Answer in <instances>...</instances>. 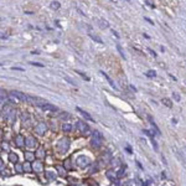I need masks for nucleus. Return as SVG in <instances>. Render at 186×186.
Listing matches in <instances>:
<instances>
[{
	"instance_id": "nucleus-1",
	"label": "nucleus",
	"mask_w": 186,
	"mask_h": 186,
	"mask_svg": "<svg viewBox=\"0 0 186 186\" xmlns=\"http://www.w3.org/2000/svg\"><path fill=\"white\" fill-rule=\"evenodd\" d=\"M69 145H71V142H69L68 138H62L60 139V142L57 143V151L58 154H66L69 149Z\"/></svg>"
},
{
	"instance_id": "nucleus-2",
	"label": "nucleus",
	"mask_w": 186,
	"mask_h": 186,
	"mask_svg": "<svg viewBox=\"0 0 186 186\" xmlns=\"http://www.w3.org/2000/svg\"><path fill=\"white\" fill-rule=\"evenodd\" d=\"M102 143H103V135H102V133H99L98 130H94L92 133V140H91L92 146L94 149H99L102 146Z\"/></svg>"
},
{
	"instance_id": "nucleus-3",
	"label": "nucleus",
	"mask_w": 186,
	"mask_h": 186,
	"mask_svg": "<svg viewBox=\"0 0 186 186\" xmlns=\"http://www.w3.org/2000/svg\"><path fill=\"white\" fill-rule=\"evenodd\" d=\"M3 115L5 117V119L8 120L9 123H14L15 122V118H16V113H15V110H12L10 107H8L5 105V108H3Z\"/></svg>"
},
{
	"instance_id": "nucleus-4",
	"label": "nucleus",
	"mask_w": 186,
	"mask_h": 186,
	"mask_svg": "<svg viewBox=\"0 0 186 186\" xmlns=\"http://www.w3.org/2000/svg\"><path fill=\"white\" fill-rule=\"evenodd\" d=\"M76 164H77V166L85 169V167H87L91 164V160H90V158L86 155H80V156H77V159H76Z\"/></svg>"
},
{
	"instance_id": "nucleus-5",
	"label": "nucleus",
	"mask_w": 186,
	"mask_h": 186,
	"mask_svg": "<svg viewBox=\"0 0 186 186\" xmlns=\"http://www.w3.org/2000/svg\"><path fill=\"white\" fill-rule=\"evenodd\" d=\"M76 128L80 130L81 133H83V134H90V132H91V129H90V127H88V124L87 123H85V122H82V120H77V123H76Z\"/></svg>"
},
{
	"instance_id": "nucleus-6",
	"label": "nucleus",
	"mask_w": 186,
	"mask_h": 186,
	"mask_svg": "<svg viewBox=\"0 0 186 186\" xmlns=\"http://www.w3.org/2000/svg\"><path fill=\"white\" fill-rule=\"evenodd\" d=\"M10 96L14 97V98L17 99V101H21V102H27V98H29V96H26L25 93L19 92V91H11Z\"/></svg>"
},
{
	"instance_id": "nucleus-7",
	"label": "nucleus",
	"mask_w": 186,
	"mask_h": 186,
	"mask_svg": "<svg viewBox=\"0 0 186 186\" xmlns=\"http://www.w3.org/2000/svg\"><path fill=\"white\" fill-rule=\"evenodd\" d=\"M35 132H36V134H39V135H44V134L47 132V125H46V123L39 122L35 125Z\"/></svg>"
},
{
	"instance_id": "nucleus-8",
	"label": "nucleus",
	"mask_w": 186,
	"mask_h": 186,
	"mask_svg": "<svg viewBox=\"0 0 186 186\" xmlns=\"http://www.w3.org/2000/svg\"><path fill=\"white\" fill-rule=\"evenodd\" d=\"M25 146L29 148V149H34L37 146V140L34 137H27L26 138V143H25Z\"/></svg>"
},
{
	"instance_id": "nucleus-9",
	"label": "nucleus",
	"mask_w": 186,
	"mask_h": 186,
	"mask_svg": "<svg viewBox=\"0 0 186 186\" xmlns=\"http://www.w3.org/2000/svg\"><path fill=\"white\" fill-rule=\"evenodd\" d=\"M14 142H15V145L17 148H22L25 145V143H26V139L21 135V134H17V135L15 137V139H14Z\"/></svg>"
},
{
	"instance_id": "nucleus-10",
	"label": "nucleus",
	"mask_w": 186,
	"mask_h": 186,
	"mask_svg": "<svg viewBox=\"0 0 186 186\" xmlns=\"http://www.w3.org/2000/svg\"><path fill=\"white\" fill-rule=\"evenodd\" d=\"M32 169L36 174H41L44 171V164L41 161H34L32 162Z\"/></svg>"
},
{
	"instance_id": "nucleus-11",
	"label": "nucleus",
	"mask_w": 186,
	"mask_h": 186,
	"mask_svg": "<svg viewBox=\"0 0 186 186\" xmlns=\"http://www.w3.org/2000/svg\"><path fill=\"white\" fill-rule=\"evenodd\" d=\"M41 108H42L44 110H46V112H57V110H58L57 107L53 105V104H50V103L42 104V105H41Z\"/></svg>"
},
{
	"instance_id": "nucleus-12",
	"label": "nucleus",
	"mask_w": 186,
	"mask_h": 186,
	"mask_svg": "<svg viewBox=\"0 0 186 186\" xmlns=\"http://www.w3.org/2000/svg\"><path fill=\"white\" fill-rule=\"evenodd\" d=\"M148 119H149V122H150V125L153 127V129H154V133L156 134V135H160L161 134V132H160V129L158 128V125L155 124V122H154V119H153L150 115H148Z\"/></svg>"
},
{
	"instance_id": "nucleus-13",
	"label": "nucleus",
	"mask_w": 186,
	"mask_h": 186,
	"mask_svg": "<svg viewBox=\"0 0 186 186\" xmlns=\"http://www.w3.org/2000/svg\"><path fill=\"white\" fill-rule=\"evenodd\" d=\"M55 169L56 170H57V174L60 175V176H61V178H65V176H66L67 175V173H66V167H65V166H60V165H56L55 166Z\"/></svg>"
},
{
	"instance_id": "nucleus-14",
	"label": "nucleus",
	"mask_w": 186,
	"mask_h": 186,
	"mask_svg": "<svg viewBox=\"0 0 186 186\" xmlns=\"http://www.w3.org/2000/svg\"><path fill=\"white\" fill-rule=\"evenodd\" d=\"M24 155H25V160L31 161V162L35 161V158H36V154H35V153H32V151H25Z\"/></svg>"
},
{
	"instance_id": "nucleus-15",
	"label": "nucleus",
	"mask_w": 186,
	"mask_h": 186,
	"mask_svg": "<svg viewBox=\"0 0 186 186\" xmlns=\"http://www.w3.org/2000/svg\"><path fill=\"white\" fill-rule=\"evenodd\" d=\"M21 120H22V124H24V125H27V124L31 122L30 114L26 113V112H25V113H22V114H21Z\"/></svg>"
},
{
	"instance_id": "nucleus-16",
	"label": "nucleus",
	"mask_w": 186,
	"mask_h": 186,
	"mask_svg": "<svg viewBox=\"0 0 186 186\" xmlns=\"http://www.w3.org/2000/svg\"><path fill=\"white\" fill-rule=\"evenodd\" d=\"M35 154H36V159H44V158L46 156V153H45V149L44 148H39V149H37V150H36V153H35Z\"/></svg>"
},
{
	"instance_id": "nucleus-17",
	"label": "nucleus",
	"mask_w": 186,
	"mask_h": 186,
	"mask_svg": "<svg viewBox=\"0 0 186 186\" xmlns=\"http://www.w3.org/2000/svg\"><path fill=\"white\" fill-rule=\"evenodd\" d=\"M76 110H77V112H80V113H81V115H83V117H85V119H87V120H90V122H93V118L91 117L90 114L87 113V112H85V110H82V109L80 108V107H76Z\"/></svg>"
},
{
	"instance_id": "nucleus-18",
	"label": "nucleus",
	"mask_w": 186,
	"mask_h": 186,
	"mask_svg": "<svg viewBox=\"0 0 186 186\" xmlns=\"http://www.w3.org/2000/svg\"><path fill=\"white\" fill-rule=\"evenodd\" d=\"M105 175H107V178H108L110 181H113L114 179H117V178H118V176H117V171H113V170L107 171Z\"/></svg>"
},
{
	"instance_id": "nucleus-19",
	"label": "nucleus",
	"mask_w": 186,
	"mask_h": 186,
	"mask_svg": "<svg viewBox=\"0 0 186 186\" xmlns=\"http://www.w3.org/2000/svg\"><path fill=\"white\" fill-rule=\"evenodd\" d=\"M24 171H26V173H31V171H34L31 161H27V160H26V161L24 162Z\"/></svg>"
},
{
	"instance_id": "nucleus-20",
	"label": "nucleus",
	"mask_w": 186,
	"mask_h": 186,
	"mask_svg": "<svg viewBox=\"0 0 186 186\" xmlns=\"http://www.w3.org/2000/svg\"><path fill=\"white\" fill-rule=\"evenodd\" d=\"M9 161H11L12 164H16L19 161V156L15 154V153H9Z\"/></svg>"
},
{
	"instance_id": "nucleus-21",
	"label": "nucleus",
	"mask_w": 186,
	"mask_h": 186,
	"mask_svg": "<svg viewBox=\"0 0 186 186\" xmlns=\"http://www.w3.org/2000/svg\"><path fill=\"white\" fill-rule=\"evenodd\" d=\"M45 175H46V178H47L49 180H55L56 179V173L52 171V170H47L45 173Z\"/></svg>"
},
{
	"instance_id": "nucleus-22",
	"label": "nucleus",
	"mask_w": 186,
	"mask_h": 186,
	"mask_svg": "<svg viewBox=\"0 0 186 186\" xmlns=\"http://www.w3.org/2000/svg\"><path fill=\"white\" fill-rule=\"evenodd\" d=\"M99 72H101V74H102V76H103V77L105 78V80H107V81H108V83H109V85H110V87H113V88H114V90H115V88H117V87H115V85H114V83H113V81H112V80H110V78H109L108 76H107V74H105V73H104L103 71H99Z\"/></svg>"
},
{
	"instance_id": "nucleus-23",
	"label": "nucleus",
	"mask_w": 186,
	"mask_h": 186,
	"mask_svg": "<svg viewBox=\"0 0 186 186\" xmlns=\"http://www.w3.org/2000/svg\"><path fill=\"white\" fill-rule=\"evenodd\" d=\"M71 115H69V113H67V112H62L61 114L58 115V119H61V120H67Z\"/></svg>"
},
{
	"instance_id": "nucleus-24",
	"label": "nucleus",
	"mask_w": 186,
	"mask_h": 186,
	"mask_svg": "<svg viewBox=\"0 0 186 186\" xmlns=\"http://www.w3.org/2000/svg\"><path fill=\"white\" fill-rule=\"evenodd\" d=\"M98 170H99V165H98V162H96V164H93V165H92V167L90 169V174L97 173Z\"/></svg>"
},
{
	"instance_id": "nucleus-25",
	"label": "nucleus",
	"mask_w": 186,
	"mask_h": 186,
	"mask_svg": "<svg viewBox=\"0 0 186 186\" xmlns=\"http://www.w3.org/2000/svg\"><path fill=\"white\" fill-rule=\"evenodd\" d=\"M62 130H63V132H66V133L71 132V130H72V125H71V124H67V123H65V124L62 125Z\"/></svg>"
},
{
	"instance_id": "nucleus-26",
	"label": "nucleus",
	"mask_w": 186,
	"mask_h": 186,
	"mask_svg": "<svg viewBox=\"0 0 186 186\" xmlns=\"http://www.w3.org/2000/svg\"><path fill=\"white\" fill-rule=\"evenodd\" d=\"M15 171L16 173H22V171H24V165H21V164H19V162H16L15 164Z\"/></svg>"
},
{
	"instance_id": "nucleus-27",
	"label": "nucleus",
	"mask_w": 186,
	"mask_h": 186,
	"mask_svg": "<svg viewBox=\"0 0 186 186\" xmlns=\"http://www.w3.org/2000/svg\"><path fill=\"white\" fill-rule=\"evenodd\" d=\"M109 25H108V22H107L105 20H103V19H101L99 20V27L101 29H107Z\"/></svg>"
},
{
	"instance_id": "nucleus-28",
	"label": "nucleus",
	"mask_w": 186,
	"mask_h": 186,
	"mask_svg": "<svg viewBox=\"0 0 186 186\" xmlns=\"http://www.w3.org/2000/svg\"><path fill=\"white\" fill-rule=\"evenodd\" d=\"M90 36H91V39L92 40H94V41H97L98 44H103V41H102V39L99 36H97V35H93V34H90Z\"/></svg>"
},
{
	"instance_id": "nucleus-29",
	"label": "nucleus",
	"mask_w": 186,
	"mask_h": 186,
	"mask_svg": "<svg viewBox=\"0 0 186 186\" xmlns=\"http://www.w3.org/2000/svg\"><path fill=\"white\" fill-rule=\"evenodd\" d=\"M60 6H61V5H60L58 1H52V3L50 4V8L53 9V10H57V9H60Z\"/></svg>"
},
{
	"instance_id": "nucleus-30",
	"label": "nucleus",
	"mask_w": 186,
	"mask_h": 186,
	"mask_svg": "<svg viewBox=\"0 0 186 186\" xmlns=\"http://www.w3.org/2000/svg\"><path fill=\"white\" fill-rule=\"evenodd\" d=\"M8 99H6V93L5 90H1V105H4V103H6Z\"/></svg>"
},
{
	"instance_id": "nucleus-31",
	"label": "nucleus",
	"mask_w": 186,
	"mask_h": 186,
	"mask_svg": "<svg viewBox=\"0 0 186 186\" xmlns=\"http://www.w3.org/2000/svg\"><path fill=\"white\" fill-rule=\"evenodd\" d=\"M63 166L66 167L67 170H71V169H72V165H71V160H69V159H66V160H65V162H63Z\"/></svg>"
},
{
	"instance_id": "nucleus-32",
	"label": "nucleus",
	"mask_w": 186,
	"mask_h": 186,
	"mask_svg": "<svg viewBox=\"0 0 186 186\" xmlns=\"http://www.w3.org/2000/svg\"><path fill=\"white\" fill-rule=\"evenodd\" d=\"M125 175V170H124V167H122V169H119L117 171V176L118 178H123V176Z\"/></svg>"
},
{
	"instance_id": "nucleus-33",
	"label": "nucleus",
	"mask_w": 186,
	"mask_h": 186,
	"mask_svg": "<svg viewBox=\"0 0 186 186\" xmlns=\"http://www.w3.org/2000/svg\"><path fill=\"white\" fill-rule=\"evenodd\" d=\"M145 74H146L148 77H150V78H154V77H156V73H155V71H153V69H150V71H148Z\"/></svg>"
},
{
	"instance_id": "nucleus-34",
	"label": "nucleus",
	"mask_w": 186,
	"mask_h": 186,
	"mask_svg": "<svg viewBox=\"0 0 186 186\" xmlns=\"http://www.w3.org/2000/svg\"><path fill=\"white\" fill-rule=\"evenodd\" d=\"M143 132H144V134H146L149 138H154V134H155V133H151L150 130H148V129H144Z\"/></svg>"
},
{
	"instance_id": "nucleus-35",
	"label": "nucleus",
	"mask_w": 186,
	"mask_h": 186,
	"mask_svg": "<svg viewBox=\"0 0 186 186\" xmlns=\"http://www.w3.org/2000/svg\"><path fill=\"white\" fill-rule=\"evenodd\" d=\"M74 72H76V73H78V74H80V76L82 77V78H85L86 81H90V77H88V76H86L85 73H82L81 71H77V69H76V71H74Z\"/></svg>"
},
{
	"instance_id": "nucleus-36",
	"label": "nucleus",
	"mask_w": 186,
	"mask_h": 186,
	"mask_svg": "<svg viewBox=\"0 0 186 186\" xmlns=\"http://www.w3.org/2000/svg\"><path fill=\"white\" fill-rule=\"evenodd\" d=\"M161 102H162V103H164L166 107H169V108H171V105H173V104H171V102H170L169 99H167V98H164Z\"/></svg>"
},
{
	"instance_id": "nucleus-37",
	"label": "nucleus",
	"mask_w": 186,
	"mask_h": 186,
	"mask_svg": "<svg viewBox=\"0 0 186 186\" xmlns=\"http://www.w3.org/2000/svg\"><path fill=\"white\" fill-rule=\"evenodd\" d=\"M1 150L3 151H9V145H8L6 143H3L1 144Z\"/></svg>"
},
{
	"instance_id": "nucleus-38",
	"label": "nucleus",
	"mask_w": 186,
	"mask_h": 186,
	"mask_svg": "<svg viewBox=\"0 0 186 186\" xmlns=\"http://www.w3.org/2000/svg\"><path fill=\"white\" fill-rule=\"evenodd\" d=\"M173 98H174L176 102H180V96H179L176 92H173Z\"/></svg>"
},
{
	"instance_id": "nucleus-39",
	"label": "nucleus",
	"mask_w": 186,
	"mask_h": 186,
	"mask_svg": "<svg viewBox=\"0 0 186 186\" xmlns=\"http://www.w3.org/2000/svg\"><path fill=\"white\" fill-rule=\"evenodd\" d=\"M151 144H153V146H154L155 150H158V149H159V146H158V143L155 142V139H154V138H151Z\"/></svg>"
},
{
	"instance_id": "nucleus-40",
	"label": "nucleus",
	"mask_w": 186,
	"mask_h": 186,
	"mask_svg": "<svg viewBox=\"0 0 186 186\" xmlns=\"http://www.w3.org/2000/svg\"><path fill=\"white\" fill-rule=\"evenodd\" d=\"M117 49H118V51H119V53H120V56H122V57H124V58H125V56H124V52H123V51H122V47H120V45H119V44L117 45Z\"/></svg>"
},
{
	"instance_id": "nucleus-41",
	"label": "nucleus",
	"mask_w": 186,
	"mask_h": 186,
	"mask_svg": "<svg viewBox=\"0 0 186 186\" xmlns=\"http://www.w3.org/2000/svg\"><path fill=\"white\" fill-rule=\"evenodd\" d=\"M112 184H113V185H120V181H119V179L117 178V179H114L113 181H112Z\"/></svg>"
},
{
	"instance_id": "nucleus-42",
	"label": "nucleus",
	"mask_w": 186,
	"mask_h": 186,
	"mask_svg": "<svg viewBox=\"0 0 186 186\" xmlns=\"http://www.w3.org/2000/svg\"><path fill=\"white\" fill-rule=\"evenodd\" d=\"M32 66H39V67H44V65H41V63H36V62H30Z\"/></svg>"
},
{
	"instance_id": "nucleus-43",
	"label": "nucleus",
	"mask_w": 186,
	"mask_h": 186,
	"mask_svg": "<svg viewBox=\"0 0 186 186\" xmlns=\"http://www.w3.org/2000/svg\"><path fill=\"white\" fill-rule=\"evenodd\" d=\"M146 4H148L149 6H151V8H155V6H154V4H151L150 0H146Z\"/></svg>"
},
{
	"instance_id": "nucleus-44",
	"label": "nucleus",
	"mask_w": 186,
	"mask_h": 186,
	"mask_svg": "<svg viewBox=\"0 0 186 186\" xmlns=\"http://www.w3.org/2000/svg\"><path fill=\"white\" fill-rule=\"evenodd\" d=\"M148 50H149V52H150L153 56H154V57H156V53H155V52H154V51H153L151 49H148Z\"/></svg>"
},
{
	"instance_id": "nucleus-45",
	"label": "nucleus",
	"mask_w": 186,
	"mask_h": 186,
	"mask_svg": "<svg viewBox=\"0 0 186 186\" xmlns=\"http://www.w3.org/2000/svg\"><path fill=\"white\" fill-rule=\"evenodd\" d=\"M0 167H1V171H4V161L0 160Z\"/></svg>"
},
{
	"instance_id": "nucleus-46",
	"label": "nucleus",
	"mask_w": 186,
	"mask_h": 186,
	"mask_svg": "<svg viewBox=\"0 0 186 186\" xmlns=\"http://www.w3.org/2000/svg\"><path fill=\"white\" fill-rule=\"evenodd\" d=\"M125 150H127V151L129 153V154H132V153H133V151H132V149H130V146H127V148H125Z\"/></svg>"
},
{
	"instance_id": "nucleus-47",
	"label": "nucleus",
	"mask_w": 186,
	"mask_h": 186,
	"mask_svg": "<svg viewBox=\"0 0 186 186\" xmlns=\"http://www.w3.org/2000/svg\"><path fill=\"white\" fill-rule=\"evenodd\" d=\"M145 20L149 22V24H151V25H154V22H153L151 20H150V19H149V17H145Z\"/></svg>"
},
{
	"instance_id": "nucleus-48",
	"label": "nucleus",
	"mask_w": 186,
	"mask_h": 186,
	"mask_svg": "<svg viewBox=\"0 0 186 186\" xmlns=\"http://www.w3.org/2000/svg\"><path fill=\"white\" fill-rule=\"evenodd\" d=\"M130 90H132V91H134V92H137V88L134 87V86H130Z\"/></svg>"
},
{
	"instance_id": "nucleus-49",
	"label": "nucleus",
	"mask_w": 186,
	"mask_h": 186,
	"mask_svg": "<svg viewBox=\"0 0 186 186\" xmlns=\"http://www.w3.org/2000/svg\"><path fill=\"white\" fill-rule=\"evenodd\" d=\"M112 32H113V35H114L115 37H119V35H118V34H117V32H115L114 30H113V31H112Z\"/></svg>"
},
{
	"instance_id": "nucleus-50",
	"label": "nucleus",
	"mask_w": 186,
	"mask_h": 186,
	"mask_svg": "<svg viewBox=\"0 0 186 186\" xmlns=\"http://www.w3.org/2000/svg\"><path fill=\"white\" fill-rule=\"evenodd\" d=\"M124 1H127V3H129V0H124Z\"/></svg>"
}]
</instances>
